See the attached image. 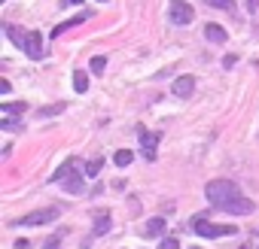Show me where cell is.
Masks as SVG:
<instances>
[{
  "mask_svg": "<svg viewBox=\"0 0 259 249\" xmlns=\"http://www.w3.org/2000/svg\"><path fill=\"white\" fill-rule=\"evenodd\" d=\"M204 194H207V201H211L217 210L222 207V204H226V201H232V198H238V186L232 183V180H211V183H207L204 186Z\"/></svg>",
  "mask_w": 259,
  "mask_h": 249,
  "instance_id": "1",
  "label": "cell"
},
{
  "mask_svg": "<svg viewBox=\"0 0 259 249\" xmlns=\"http://www.w3.org/2000/svg\"><path fill=\"white\" fill-rule=\"evenodd\" d=\"M189 231H195V234H201V237H229V234H235V225H214V222H207L204 216H192L189 219Z\"/></svg>",
  "mask_w": 259,
  "mask_h": 249,
  "instance_id": "2",
  "label": "cell"
},
{
  "mask_svg": "<svg viewBox=\"0 0 259 249\" xmlns=\"http://www.w3.org/2000/svg\"><path fill=\"white\" fill-rule=\"evenodd\" d=\"M61 216V210L58 207H43V210H34V213H28V216L19 222L22 228H34V225H49V222H55Z\"/></svg>",
  "mask_w": 259,
  "mask_h": 249,
  "instance_id": "3",
  "label": "cell"
},
{
  "mask_svg": "<svg viewBox=\"0 0 259 249\" xmlns=\"http://www.w3.org/2000/svg\"><path fill=\"white\" fill-rule=\"evenodd\" d=\"M168 19L171 25H189L195 19V9L186 3V0H171V6H168Z\"/></svg>",
  "mask_w": 259,
  "mask_h": 249,
  "instance_id": "4",
  "label": "cell"
},
{
  "mask_svg": "<svg viewBox=\"0 0 259 249\" xmlns=\"http://www.w3.org/2000/svg\"><path fill=\"white\" fill-rule=\"evenodd\" d=\"M159 140H162V134L159 131H141V155L147 158V161H155V146H159Z\"/></svg>",
  "mask_w": 259,
  "mask_h": 249,
  "instance_id": "5",
  "label": "cell"
},
{
  "mask_svg": "<svg viewBox=\"0 0 259 249\" xmlns=\"http://www.w3.org/2000/svg\"><path fill=\"white\" fill-rule=\"evenodd\" d=\"M22 49H25L28 58H37V61H40V58H43V33H40V31H28Z\"/></svg>",
  "mask_w": 259,
  "mask_h": 249,
  "instance_id": "6",
  "label": "cell"
},
{
  "mask_svg": "<svg viewBox=\"0 0 259 249\" xmlns=\"http://www.w3.org/2000/svg\"><path fill=\"white\" fill-rule=\"evenodd\" d=\"M220 210H226V213H232V216H250V213L256 210V204H253L250 198H241V194H238V198L226 201V204H222Z\"/></svg>",
  "mask_w": 259,
  "mask_h": 249,
  "instance_id": "7",
  "label": "cell"
},
{
  "mask_svg": "<svg viewBox=\"0 0 259 249\" xmlns=\"http://www.w3.org/2000/svg\"><path fill=\"white\" fill-rule=\"evenodd\" d=\"M195 92V76H177L174 82H171V94H174V97H189V94H192Z\"/></svg>",
  "mask_w": 259,
  "mask_h": 249,
  "instance_id": "8",
  "label": "cell"
},
{
  "mask_svg": "<svg viewBox=\"0 0 259 249\" xmlns=\"http://www.w3.org/2000/svg\"><path fill=\"white\" fill-rule=\"evenodd\" d=\"M61 186H64V191H67V194H82V191H85V180H82L79 167H76L71 176H67V180H64Z\"/></svg>",
  "mask_w": 259,
  "mask_h": 249,
  "instance_id": "9",
  "label": "cell"
},
{
  "mask_svg": "<svg viewBox=\"0 0 259 249\" xmlns=\"http://www.w3.org/2000/svg\"><path fill=\"white\" fill-rule=\"evenodd\" d=\"M141 234H144L147 240H149V237H162V234H165V219H162V216L149 219V222H147V225L141 228Z\"/></svg>",
  "mask_w": 259,
  "mask_h": 249,
  "instance_id": "10",
  "label": "cell"
},
{
  "mask_svg": "<svg viewBox=\"0 0 259 249\" xmlns=\"http://www.w3.org/2000/svg\"><path fill=\"white\" fill-rule=\"evenodd\" d=\"M25 110H28V103H25V100H6V103H0V113L9 116V119L25 116Z\"/></svg>",
  "mask_w": 259,
  "mask_h": 249,
  "instance_id": "11",
  "label": "cell"
},
{
  "mask_svg": "<svg viewBox=\"0 0 259 249\" xmlns=\"http://www.w3.org/2000/svg\"><path fill=\"white\" fill-rule=\"evenodd\" d=\"M76 167H79V164L74 161V158H67V161H64V164H61V167H58L55 173H52V183H64V180H67V176H71V173H74Z\"/></svg>",
  "mask_w": 259,
  "mask_h": 249,
  "instance_id": "12",
  "label": "cell"
},
{
  "mask_svg": "<svg viewBox=\"0 0 259 249\" xmlns=\"http://www.w3.org/2000/svg\"><path fill=\"white\" fill-rule=\"evenodd\" d=\"M204 37L211 40V43H226L229 33H226V28H220V25H207L204 28Z\"/></svg>",
  "mask_w": 259,
  "mask_h": 249,
  "instance_id": "13",
  "label": "cell"
},
{
  "mask_svg": "<svg viewBox=\"0 0 259 249\" xmlns=\"http://www.w3.org/2000/svg\"><path fill=\"white\" fill-rule=\"evenodd\" d=\"M85 19H89V12H82V15H76V19H67V22H61L58 28H52V33H49V37H61L64 31H71V28H76V25H79V22H85Z\"/></svg>",
  "mask_w": 259,
  "mask_h": 249,
  "instance_id": "14",
  "label": "cell"
},
{
  "mask_svg": "<svg viewBox=\"0 0 259 249\" xmlns=\"http://www.w3.org/2000/svg\"><path fill=\"white\" fill-rule=\"evenodd\" d=\"M95 237H104V234H107V231H110V213H101V216L95 219Z\"/></svg>",
  "mask_w": 259,
  "mask_h": 249,
  "instance_id": "15",
  "label": "cell"
},
{
  "mask_svg": "<svg viewBox=\"0 0 259 249\" xmlns=\"http://www.w3.org/2000/svg\"><path fill=\"white\" fill-rule=\"evenodd\" d=\"M74 88H76L79 94H85V92H89V76H85L82 70H74Z\"/></svg>",
  "mask_w": 259,
  "mask_h": 249,
  "instance_id": "16",
  "label": "cell"
},
{
  "mask_svg": "<svg viewBox=\"0 0 259 249\" xmlns=\"http://www.w3.org/2000/svg\"><path fill=\"white\" fill-rule=\"evenodd\" d=\"M131 158H134V152H128V149H119V152L113 155V164H116V167H128V164H131Z\"/></svg>",
  "mask_w": 259,
  "mask_h": 249,
  "instance_id": "17",
  "label": "cell"
},
{
  "mask_svg": "<svg viewBox=\"0 0 259 249\" xmlns=\"http://www.w3.org/2000/svg\"><path fill=\"white\" fill-rule=\"evenodd\" d=\"M101 167H104V158L98 155V158H92V161L85 164V176H89V180H92V176H98V173H101Z\"/></svg>",
  "mask_w": 259,
  "mask_h": 249,
  "instance_id": "18",
  "label": "cell"
},
{
  "mask_svg": "<svg viewBox=\"0 0 259 249\" xmlns=\"http://www.w3.org/2000/svg\"><path fill=\"white\" fill-rule=\"evenodd\" d=\"M104 67H107V58H104V55H95L92 61H89V70H92V73H104Z\"/></svg>",
  "mask_w": 259,
  "mask_h": 249,
  "instance_id": "19",
  "label": "cell"
},
{
  "mask_svg": "<svg viewBox=\"0 0 259 249\" xmlns=\"http://www.w3.org/2000/svg\"><path fill=\"white\" fill-rule=\"evenodd\" d=\"M204 3L214 6V9H229V12L235 9V0H204Z\"/></svg>",
  "mask_w": 259,
  "mask_h": 249,
  "instance_id": "20",
  "label": "cell"
},
{
  "mask_svg": "<svg viewBox=\"0 0 259 249\" xmlns=\"http://www.w3.org/2000/svg\"><path fill=\"white\" fill-rule=\"evenodd\" d=\"M0 131H9V134H15V131H19V122H15V119H9V116H3V119H0Z\"/></svg>",
  "mask_w": 259,
  "mask_h": 249,
  "instance_id": "21",
  "label": "cell"
},
{
  "mask_svg": "<svg viewBox=\"0 0 259 249\" xmlns=\"http://www.w3.org/2000/svg\"><path fill=\"white\" fill-rule=\"evenodd\" d=\"M159 249H180V243H177V237H165L159 243Z\"/></svg>",
  "mask_w": 259,
  "mask_h": 249,
  "instance_id": "22",
  "label": "cell"
},
{
  "mask_svg": "<svg viewBox=\"0 0 259 249\" xmlns=\"http://www.w3.org/2000/svg\"><path fill=\"white\" fill-rule=\"evenodd\" d=\"M58 240H61V234H58V237H49V240L43 243V249H58Z\"/></svg>",
  "mask_w": 259,
  "mask_h": 249,
  "instance_id": "23",
  "label": "cell"
},
{
  "mask_svg": "<svg viewBox=\"0 0 259 249\" xmlns=\"http://www.w3.org/2000/svg\"><path fill=\"white\" fill-rule=\"evenodd\" d=\"M9 92H12V85L6 79H0V94H9Z\"/></svg>",
  "mask_w": 259,
  "mask_h": 249,
  "instance_id": "24",
  "label": "cell"
},
{
  "mask_svg": "<svg viewBox=\"0 0 259 249\" xmlns=\"http://www.w3.org/2000/svg\"><path fill=\"white\" fill-rule=\"evenodd\" d=\"M28 246H31V243H28L25 237H19V240H15V249H28Z\"/></svg>",
  "mask_w": 259,
  "mask_h": 249,
  "instance_id": "25",
  "label": "cell"
},
{
  "mask_svg": "<svg viewBox=\"0 0 259 249\" xmlns=\"http://www.w3.org/2000/svg\"><path fill=\"white\" fill-rule=\"evenodd\" d=\"M247 9H250V12H256V9H259V0H247Z\"/></svg>",
  "mask_w": 259,
  "mask_h": 249,
  "instance_id": "26",
  "label": "cell"
},
{
  "mask_svg": "<svg viewBox=\"0 0 259 249\" xmlns=\"http://www.w3.org/2000/svg\"><path fill=\"white\" fill-rule=\"evenodd\" d=\"M64 6H74V3H82V0H61Z\"/></svg>",
  "mask_w": 259,
  "mask_h": 249,
  "instance_id": "27",
  "label": "cell"
},
{
  "mask_svg": "<svg viewBox=\"0 0 259 249\" xmlns=\"http://www.w3.org/2000/svg\"><path fill=\"white\" fill-rule=\"evenodd\" d=\"M95 3H107V0H95Z\"/></svg>",
  "mask_w": 259,
  "mask_h": 249,
  "instance_id": "28",
  "label": "cell"
},
{
  "mask_svg": "<svg viewBox=\"0 0 259 249\" xmlns=\"http://www.w3.org/2000/svg\"><path fill=\"white\" fill-rule=\"evenodd\" d=\"M189 249H198V246H189Z\"/></svg>",
  "mask_w": 259,
  "mask_h": 249,
  "instance_id": "29",
  "label": "cell"
}]
</instances>
